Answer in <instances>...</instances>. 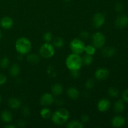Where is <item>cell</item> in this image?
<instances>
[{
	"label": "cell",
	"instance_id": "obj_3",
	"mask_svg": "<svg viewBox=\"0 0 128 128\" xmlns=\"http://www.w3.org/2000/svg\"><path fill=\"white\" fill-rule=\"evenodd\" d=\"M16 50L21 55H24L30 52L32 48L31 42L26 38H21L16 42Z\"/></svg>",
	"mask_w": 128,
	"mask_h": 128
},
{
	"label": "cell",
	"instance_id": "obj_15",
	"mask_svg": "<svg viewBox=\"0 0 128 128\" xmlns=\"http://www.w3.org/2000/svg\"><path fill=\"white\" fill-rule=\"evenodd\" d=\"M21 102L19 99L16 98H11L8 101V106L12 110H18L20 108Z\"/></svg>",
	"mask_w": 128,
	"mask_h": 128
},
{
	"label": "cell",
	"instance_id": "obj_29",
	"mask_svg": "<svg viewBox=\"0 0 128 128\" xmlns=\"http://www.w3.org/2000/svg\"><path fill=\"white\" fill-rule=\"evenodd\" d=\"M94 84L95 82L94 80H92V79H89V80L86 81L85 86H86V88L87 89V90H92V89L93 88L94 86Z\"/></svg>",
	"mask_w": 128,
	"mask_h": 128
},
{
	"label": "cell",
	"instance_id": "obj_16",
	"mask_svg": "<svg viewBox=\"0 0 128 128\" xmlns=\"http://www.w3.org/2000/svg\"><path fill=\"white\" fill-rule=\"evenodd\" d=\"M67 94L69 98L73 100H77L79 98V96H80V91H78L77 88L74 87L70 88L68 90Z\"/></svg>",
	"mask_w": 128,
	"mask_h": 128
},
{
	"label": "cell",
	"instance_id": "obj_23",
	"mask_svg": "<svg viewBox=\"0 0 128 128\" xmlns=\"http://www.w3.org/2000/svg\"><path fill=\"white\" fill-rule=\"evenodd\" d=\"M96 51V48L93 46V45H89V46H85L84 52H86V54L92 56V55L94 54Z\"/></svg>",
	"mask_w": 128,
	"mask_h": 128
},
{
	"label": "cell",
	"instance_id": "obj_5",
	"mask_svg": "<svg viewBox=\"0 0 128 128\" xmlns=\"http://www.w3.org/2000/svg\"><path fill=\"white\" fill-rule=\"evenodd\" d=\"M85 44L81 40L74 39L70 43V48L72 53L76 54H81L84 52Z\"/></svg>",
	"mask_w": 128,
	"mask_h": 128
},
{
	"label": "cell",
	"instance_id": "obj_19",
	"mask_svg": "<svg viewBox=\"0 0 128 128\" xmlns=\"http://www.w3.org/2000/svg\"><path fill=\"white\" fill-rule=\"evenodd\" d=\"M51 91H52V94L54 96H60L62 94V92H63V88L60 84H56L52 86Z\"/></svg>",
	"mask_w": 128,
	"mask_h": 128
},
{
	"label": "cell",
	"instance_id": "obj_33",
	"mask_svg": "<svg viewBox=\"0 0 128 128\" xmlns=\"http://www.w3.org/2000/svg\"><path fill=\"white\" fill-rule=\"evenodd\" d=\"M80 36L83 40H88L90 37V34L88 31H82L80 34Z\"/></svg>",
	"mask_w": 128,
	"mask_h": 128
},
{
	"label": "cell",
	"instance_id": "obj_17",
	"mask_svg": "<svg viewBox=\"0 0 128 128\" xmlns=\"http://www.w3.org/2000/svg\"><path fill=\"white\" fill-rule=\"evenodd\" d=\"M125 110V105L124 103L123 100H118L116 101L114 106V110L117 113H121L123 112Z\"/></svg>",
	"mask_w": 128,
	"mask_h": 128
},
{
	"label": "cell",
	"instance_id": "obj_20",
	"mask_svg": "<svg viewBox=\"0 0 128 128\" xmlns=\"http://www.w3.org/2000/svg\"><path fill=\"white\" fill-rule=\"evenodd\" d=\"M20 67L17 64H14L11 66L10 69V75L12 77H16L20 74Z\"/></svg>",
	"mask_w": 128,
	"mask_h": 128
},
{
	"label": "cell",
	"instance_id": "obj_39",
	"mask_svg": "<svg viewBox=\"0 0 128 128\" xmlns=\"http://www.w3.org/2000/svg\"><path fill=\"white\" fill-rule=\"evenodd\" d=\"M5 128H16V126H15L14 125H12V124H8L5 126Z\"/></svg>",
	"mask_w": 128,
	"mask_h": 128
},
{
	"label": "cell",
	"instance_id": "obj_18",
	"mask_svg": "<svg viewBox=\"0 0 128 128\" xmlns=\"http://www.w3.org/2000/svg\"><path fill=\"white\" fill-rule=\"evenodd\" d=\"M1 119L2 122L5 123H10L12 120V115L9 111H4L1 114Z\"/></svg>",
	"mask_w": 128,
	"mask_h": 128
},
{
	"label": "cell",
	"instance_id": "obj_2",
	"mask_svg": "<svg viewBox=\"0 0 128 128\" xmlns=\"http://www.w3.org/2000/svg\"><path fill=\"white\" fill-rule=\"evenodd\" d=\"M66 66L70 71L80 70L82 66V58L79 54H72L67 58L66 61Z\"/></svg>",
	"mask_w": 128,
	"mask_h": 128
},
{
	"label": "cell",
	"instance_id": "obj_42",
	"mask_svg": "<svg viewBox=\"0 0 128 128\" xmlns=\"http://www.w3.org/2000/svg\"><path fill=\"white\" fill-rule=\"evenodd\" d=\"M64 1H70V0H64Z\"/></svg>",
	"mask_w": 128,
	"mask_h": 128
},
{
	"label": "cell",
	"instance_id": "obj_1",
	"mask_svg": "<svg viewBox=\"0 0 128 128\" xmlns=\"http://www.w3.org/2000/svg\"><path fill=\"white\" fill-rule=\"evenodd\" d=\"M70 118V112L64 108L60 109L51 116L52 121L56 125H62L66 123Z\"/></svg>",
	"mask_w": 128,
	"mask_h": 128
},
{
	"label": "cell",
	"instance_id": "obj_28",
	"mask_svg": "<svg viewBox=\"0 0 128 128\" xmlns=\"http://www.w3.org/2000/svg\"><path fill=\"white\" fill-rule=\"evenodd\" d=\"M108 94L112 98H118L120 94V91L116 88L111 87L109 89Z\"/></svg>",
	"mask_w": 128,
	"mask_h": 128
},
{
	"label": "cell",
	"instance_id": "obj_8",
	"mask_svg": "<svg viewBox=\"0 0 128 128\" xmlns=\"http://www.w3.org/2000/svg\"><path fill=\"white\" fill-rule=\"evenodd\" d=\"M115 25L119 29H124L128 26V16L125 14L120 15L115 21Z\"/></svg>",
	"mask_w": 128,
	"mask_h": 128
},
{
	"label": "cell",
	"instance_id": "obj_43",
	"mask_svg": "<svg viewBox=\"0 0 128 128\" xmlns=\"http://www.w3.org/2000/svg\"></svg>",
	"mask_w": 128,
	"mask_h": 128
},
{
	"label": "cell",
	"instance_id": "obj_6",
	"mask_svg": "<svg viewBox=\"0 0 128 128\" xmlns=\"http://www.w3.org/2000/svg\"><path fill=\"white\" fill-rule=\"evenodd\" d=\"M92 45L96 48H102L106 42L104 35L100 32H97L92 35Z\"/></svg>",
	"mask_w": 128,
	"mask_h": 128
},
{
	"label": "cell",
	"instance_id": "obj_32",
	"mask_svg": "<svg viewBox=\"0 0 128 128\" xmlns=\"http://www.w3.org/2000/svg\"><path fill=\"white\" fill-rule=\"evenodd\" d=\"M7 82V77L3 74L0 73V86L4 84Z\"/></svg>",
	"mask_w": 128,
	"mask_h": 128
},
{
	"label": "cell",
	"instance_id": "obj_40",
	"mask_svg": "<svg viewBox=\"0 0 128 128\" xmlns=\"http://www.w3.org/2000/svg\"><path fill=\"white\" fill-rule=\"evenodd\" d=\"M2 32H1V30H0V40H1V38H2Z\"/></svg>",
	"mask_w": 128,
	"mask_h": 128
},
{
	"label": "cell",
	"instance_id": "obj_13",
	"mask_svg": "<svg viewBox=\"0 0 128 128\" xmlns=\"http://www.w3.org/2000/svg\"><path fill=\"white\" fill-rule=\"evenodd\" d=\"M111 103L110 101L106 99H102L100 100L98 104V109L101 112H106L110 109Z\"/></svg>",
	"mask_w": 128,
	"mask_h": 128
},
{
	"label": "cell",
	"instance_id": "obj_25",
	"mask_svg": "<svg viewBox=\"0 0 128 128\" xmlns=\"http://www.w3.org/2000/svg\"><path fill=\"white\" fill-rule=\"evenodd\" d=\"M10 64V60L8 58L3 57L1 60H0V68L2 70L8 68Z\"/></svg>",
	"mask_w": 128,
	"mask_h": 128
},
{
	"label": "cell",
	"instance_id": "obj_21",
	"mask_svg": "<svg viewBox=\"0 0 128 128\" xmlns=\"http://www.w3.org/2000/svg\"><path fill=\"white\" fill-rule=\"evenodd\" d=\"M27 60L31 64H37L40 62V57L36 54H30L28 56Z\"/></svg>",
	"mask_w": 128,
	"mask_h": 128
},
{
	"label": "cell",
	"instance_id": "obj_11",
	"mask_svg": "<svg viewBox=\"0 0 128 128\" xmlns=\"http://www.w3.org/2000/svg\"><path fill=\"white\" fill-rule=\"evenodd\" d=\"M126 123V120L121 116H115L111 121V124L114 128H121Z\"/></svg>",
	"mask_w": 128,
	"mask_h": 128
},
{
	"label": "cell",
	"instance_id": "obj_34",
	"mask_svg": "<svg viewBox=\"0 0 128 128\" xmlns=\"http://www.w3.org/2000/svg\"><path fill=\"white\" fill-rule=\"evenodd\" d=\"M80 70H73V71H71V76L74 78H78L80 77Z\"/></svg>",
	"mask_w": 128,
	"mask_h": 128
},
{
	"label": "cell",
	"instance_id": "obj_37",
	"mask_svg": "<svg viewBox=\"0 0 128 128\" xmlns=\"http://www.w3.org/2000/svg\"><path fill=\"white\" fill-rule=\"evenodd\" d=\"M81 120L82 122H87L90 120V117L88 115H83L81 117Z\"/></svg>",
	"mask_w": 128,
	"mask_h": 128
},
{
	"label": "cell",
	"instance_id": "obj_30",
	"mask_svg": "<svg viewBox=\"0 0 128 128\" xmlns=\"http://www.w3.org/2000/svg\"><path fill=\"white\" fill-rule=\"evenodd\" d=\"M43 39L46 42H50L52 40V34L51 32H47L44 33L43 36Z\"/></svg>",
	"mask_w": 128,
	"mask_h": 128
},
{
	"label": "cell",
	"instance_id": "obj_22",
	"mask_svg": "<svg viewBox=\"0 0 128 128\" xmlns=\"http://www.w3.org/2000/svg\"><path fill=\"white\" fill-rule=\"evenodd\" d=\"M83 126V124L82 122L77 121H71L68 122L67 124V127L69 128H82Z\"/></svg>",
	"mask_w": 128,
	"mask_h": 128
},
{
	"label": "cell",
	"instance_id": "obj_27",
	"mask_svg": "<svg viewBox=\"0 0 128 128\" xmlns=\"http://www.w3.org/2000/svg\"><path fill=\"white\" fill-rule=\"evenodd\" d=\"M40 114L42 118L47 120V119L50 118V116H51V112L49 109L48 108H44L40 112Z\"/></svg>",
	"mask_w": 128,
	"mask_h": 128
},
{
	"label": "cell",
	"instance_id": "obj_12",
	"mask_svg": "<svg viewBox=\"0 0 128 128\" xmlns=\"http://www.w3.org/2000/svg\"><path fill=\"white\" fill-rule=\"evenodd\" d=\"M13 23L12 19L9 16H5V17L2 18L0 21L1 26L5 30H9V29L11 28L12 26H13Z\"/></svg>",
	"mask_w": 128,
	"mask_h": 128
},
{
	"label": "cell",
	"instance_id": "obj_26",
	"mask_svg": "<svg viewBox=\"0 0 128 128\" xmlns=\"http://www.w3.org/2000/svg\"><path fill=\"white\" fill-rule=\"evenodd\" d=\"M64 42L63 39L61 38H56L53 41L54 46L58 48H61L64 46Z\"/></svg>",
	"mask_w": 128,
	"mask_h": 128
},
{
	"label": "cell",
	"instance_id": "obj_24",
	"mask_svg": "<svg viewBox=\"0 0 128 128\" xmlns=\"http://www.w3.org/2000/svg\"><path fill=\"white\" fill-rule=\"evenodd\" d=\"M82 64L86 66H89V65H91L93 62V58H92V56L86 54L84 56L83 58H82Z\"/></svg>",
	"mask_w": 128,
	"mask_h": 128
},
{
	"label": "cell",
	"instance_id": "obj_35",
	"mask_svg": "<svg viewBox=\"0 0 128 128\" xmlns=\"http://www.w3.org/2000/svg\"><path fill=\"white\" fill-rule=\"evenodd\" d=\"M122 100L124 102H128V89L125 90L122 93Z\"/></svg>",
	"mask_w": 128,
	"mask_h": 128
},
{
	"label": "cell",
	"instance_id": "obj_36",
	"mask_svg": "<svg viewBox=\"0 0 128 128\" xmlns=\"http://www.w3.org/2000/svg\"><path fill=\"white\" fill-rule=\"evenodd\" d=\"M30 109H29L28 107L27 106H25L22 108V114L24 116H28L30 115Z\"/></svg>",
	"mask_w": 128,
	"mask_h": 128
},
{
	"label": "cell",
	"instance_id": "obj_4",
	"mask_svg": "<svg viewBox=\"0 0 128 128\" xmlns=\"http://www.w3.org/2000/svg\"><path fill=\"white\" fill-rule=\"evenodd\" d=\"M54 48L50 42H46L41 46L40 50V55L44 58H50L54 54Z\"/></svg>",
	"mask_w": 128,
	"mask_h": 128
},
{
	"label": "cell",
	"instance_id": "obj_38",
	"mask_svg": "<svg viewBox=\"0 0 128 128\" xmlns=\"http://www.w3.org/2000/svg\"><path fill=\"white\" fill-rule=\"evenodd\" d=\"M17 124H18V127H21V128L24 127L25 122H24L23 121H19L18 122Z\"/></svg>",
	"mask_w": 128,
	"mask_h": 128
},
{
	"label": "cell",
	"instance_id": "obj_10",
	"mask_svg": "<svg viewBox=\"0 0 128 128\" xmlns=\"http://www.w3.org/2000/svg\"><path fill=\"white\" fill-rule=\"evenodd\" d=\"M110 76V71L105 68H100L96 70L95 77L98 80H105Z\"/></svg>",
	"mask_w": 128,
	"mask_h": 128
},
{
	"label": "cell",
	"instance_id": "obj_7",
	"mask_svg": "<svg viewBox=\"0 0 128 128\" xmlns=\"http://www.w3.org/2000/svg\"><path fill=\"white\" fill-rule=\"evenodd\" d=\"M105 16L102 13H96L94 16L93 20H92V22H93V26L96 28H100L102 27L105 22Z\"/></svg>",
	"mask_w": 128,
	"mask_h": 128
},
{
	"label": "cell",
	"instance_id": "obj_14",
	"mask_svg": "<svg viewBox=\"0 0 128 128\" xmlns=\"http://www.w3.org/2000/svg\"><path fill=\"white\" fill-rule=\"evenodd\" d=\"M101 53L105 58H111L116 54V50L114 47H105L102 48Z\"/></svg>",
	"mask_w": 128,
	"mask_h": 128
},
{
	"label": "cell",
	"instance_id": "obj_31",
	"mask_svg": "<svg viewBox=\"0 0 128 128\" xmlns=\"http://www.w3.org/2000/svg\"><path fill=\"white\" fill-rule=\"evenodd\" d=\"M115 10H116V12H119V13H121L124 11L123 4L122 3H121V2H118L115 5Z\"/></svg>",
	"mask_w": 128,
	"mask_h": 128
},
{
	"label": "cell",
	"instance_id": "obj_41",
	"mask_svg": "<svg viewBox=\"0 0 128 128\" xmlns=\"http://www.w3.org/2000/svg\"><path fill=\"white\" fill-rule=\"evenodd\" d=\"M1 102H2V97L0 96V104L1 103Z\"/></svg>",
	"mask_w": 128,
	"mask_h": 128
},
{
	"label": "cell",
	"instance_id": "obj_9",
	"mask_svg": "<svg viewBox=\"0 0 128 128\" xmlns=\"http://www.w3.org/2000/svg\"><path fill=\"white\" fill-rule=\"evenodd\" d=\"M54 97L52 94L49 93H46L42 95L40 100V103L43 106H48L52 104L54 102Z\"/></svg>",
	"mask_w": 128,
	"mask_h": 128
}]
</instances>
